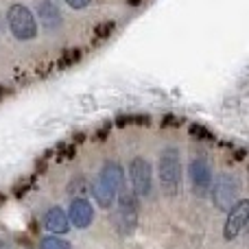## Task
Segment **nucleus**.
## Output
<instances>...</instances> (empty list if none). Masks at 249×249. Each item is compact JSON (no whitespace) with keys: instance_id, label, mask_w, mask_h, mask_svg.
Instances as JSON below:
<instances>
[{"instance_id":"nucleus-9","label":"nucleus","mask_w":249,"mask_h":249,"mask_svg":"<svg viewBox=\"0 0 249 249\" xmlns=\"http://www.w3.org/2000/svg\"><path fill=\"white\" fill-rule=\"evenodd\" d=\"M37 16H39V22H42V26L46 31L59 29V24H61V11H59V7H57L53 0H44V2H39Z\"/></svg>"},{"instance_id":"nucleus-5","label":"nucleus","mask_w":249,"mask_h":249,"mask_svg":"<svg viewBox=\"0 0 249 249\" xmlns=\"http://www.w3.org/2000/svg\"><path fill=\"white\" fill-rule=\"evenodd\" d=\"M238 197V181L234 175H221L212 188V201L219 210H230Z\"/></svg>"},{"instance_id":"nucleus-2","label":"nucleus","mask_w":249,"mask_h":249,"mask_svg":"<svg viewBox=\"0 0 249 249\" xmlns=\"http://www.w3.org/2000/svg\"><path fill=\"white\" fill-rule=\"evenodd\" d=\"M7 22H9V29H11L16 39L26 42V39H33L35 35H37V22H35L31 9H26L24 4H13V7H9Z\"/></svg>"},{"instance_id":"nucleus-6","label":"nucleus","mask_w":249,"mask_h":249,"mask_svg":"<svg viewBox=\"0 0 249 249\" xmlns=\"http://www.w3.org/2000/svg\"><path fill=\"white\" fill-rule=\"evenodd\" d=\"M245 225H247V201L245 199H236V203L230 208L228 221H225V228H223L225 238H228V241L236 238L238 234L243 232Z\"/></svg>"},{"instance_id":"nucleus-4","label":"nucleus","mask_w":249,"mask_h":249,"mask_svg":"<svg viewBox=\"0 0 249 249\" xmlns=\"http://www.w3.org/2000/svg\"><path fill=\"white\" fill-rule=\"evenodd\" d=\"M129 177H131V188L136 197H149L151 193V164L144 158H133L129 164Z\"/></svg>"},{"instance_id":"nucleus-1","label":"nucleus","mask_w":249,"mask_h":249,"mask_svg":"<svg viewBox=\"0 0 249 249\" xmlns=\"http://www.w3.org/2000/svg\"><path fill=\"white\" fill-rule=\"evenodd\" d=\"M158 173H160V184H162L164 195L166 197H175L181 188V158L175 146H166L162 151Z\"/></svg>"},{"instance_id":"nucleus-14","label":"nucleus","mask_w":249,"mask_h":249,"mask_svg":"<svg viewBox=\"0 0 249 249\" xmlns=\"http://www.w3.org/2000/svg\"><path fill=\"white\" fill-rule=\"evenodd\" d=\"M66 2H68V7H72V9H86L92 0H66Z\"/></svg>"},{"instance_id":"nucleus-10","label":"nucleus","mask_w":249,"mask_h":249,"mask_svg":"<svg viewBox=\"0 0 249 249\" xmlns=\"http://www.w3.org/2000/svg\"><path fill=\"white\" fill-rule=\"evenodd\" d=\"M44 225H46L48 232L53 234H66L70 230V221H68V214H66L61 208H51L44 216Z\"/></svg>"},{"instance_id":"nucleus-8","label":"nucleus","mask_w":249,"mask_h":249,"mask_svg":"<svg viewBox=\"0 0 249 249\" xmlns=\"http://www.w3.org/2000/svg\"><path fill=\"white\" fill-rule=\"evenodd\" d=\"M68 221L74 223V228H88V225L94 221V210H92L90 201L77 197L72 203H70L68 210Z\"/></svg>"},{"instance_id":"nucleus-11","label":"nucleus","mask_w":249,"mask_h":249,"mask_svg":"<svg viewBox=\"0 0 249 249\" xmlns=\"http://www.w3.org/2000/svg\"><path fill=\"white\" fill-rule=\"evenodd\" d=\"M92 195H94V199L99 201L101 208H109L116 203V195L118 190L112 188L109 184H105L103 179H96L94 184H92Z\"/></svg>"},{"instance_id":"nucleus-13","label":"nucleus","mask_w":249,"mask_h":249,"mask_svg":"<svg viewBox=\"0 0 249 249\" xmlns=\"http://www.w3.org/2000/svg\"><path fill=\"white\" fill-rule=\"evenodd\" d=\"M39 249H72V247H70V243H66L59 236H46L39 243Z\"/></svg>"},{"instance_id":"nucleus-7","label":"nucleus","mask_w":249,"mask_h":249,"mask_svg":"<svg viewBox=\"0 0 249 249\" xmlns=\"http://www.w3.org/2000/svg\"><path fill=\"white\" fill-rule=\"evenodd\" d=\"M190 179H193V188L195 193L199 195H206V190L212 186V171H210V164L206 160L197 158L190 162Z\"/></svg>"},{"instance_id":"nucleus-3","label":"nucleus","mask_w":249,"mask_h":249,"mask_svg":"<svg viewBox=\"0 0 249 249\" xmlns=\"http://www.w3.org/2000/svg\"><path fill=\"white\" fill-rule=\"evenodd\" d=\"M118 199V230L121 234H131L133 228L138 223V201H136V195L129 193V190L121 188L116 195Z\"/></svg>"},{"instance_id":"nucleus-12","label":"nucleus","mask_w":249,"mask_h":249,"mask_svg":"<svg viewBox=\"0 0 249 249\" xmlns=\"http://www.w3.org/2000/svg\"><path fill=\"white\" fill-rule=\"evenodd\" d=\"M99 179H103L105 184H109L112 188L121 190V188H123V184H124L123 166H121V164H116V162H107V164L103 166V171H101Z\"/></svg>"}]
</instances>
